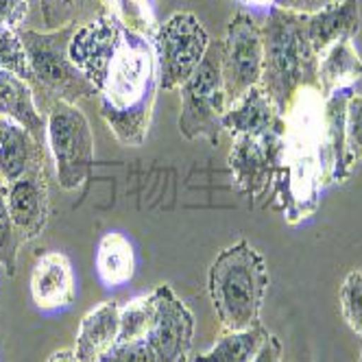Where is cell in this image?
<instances>
[{"label":"cell","instance_id":"cell-1","mask_svg":"<svg viewBox=\"0 0 362 362\" xmlns=\"http://www.w3.org/2000/svg\"><path fill=\"white\" fill-rule=\"evenodd\" d=\"M284 118V166L273 192L284 218L297 225L317 212L325 188V98L315 88H303Z\"/></svg>","mask_w":362,"mask_h":362},{"label":"cell","instance_id":"cell-2","mask_svg":"<svg viewBox=\"0 0 362 362\" xmlns=\"http://www.w3.org/2000/svg\"><path fill=\"white\" fill-rule=\"evenodd\" d=\"M158 88V62L151 40L122 29L105 86L98 94L100 116L120 144H144Z\"/></svg>","mask_w":362,"mask_h":362},{"label":"cell","instance_id":"cell-3","mask_svg":"<svg viewBox=\"0 0 362 362\" xmlns=\"http://www.w3.org/2000/svg\"><path fill=\"white\" fill-rule=\"evenodd\" d=\"M262 81L275 107L286 114L303 88L319 90V55L305 31V16L271 7L262 24Z\"/></svg>","mask_w":362,"mask_h":362},{"label":"cell","instance_id":"cell-4","mask_svg":"<svg viewBox=\"0 0 362 362\" xmlns=\"http://www.w3.org/2000/svg\"><path fill=\"white\" fill-rule=\"evenodd\" d=\"M269 281L262 253L247 240H238L216 255L208 273V288L223 332L260 325Z\"/></svg>","mask_w":362,"mask_h":362},{"label":"cell","instance_id":"cell-5","mask_svg":"<svg viewBox=\"0 0 362 362\" xmlns=\"http://www.w3.org/2000/svg\"><path fill=\"white\" fill-rule=\"evenodd\" d=\"M76 27H64L53 31L22 29L20 40L27 48L33 81L31 88L40 100V107H48L57 100L72 103L98 96L96 86L76 68L68 55L70 40Z\"/></svg>","mask_w":362,"mask_h":362},{"label":"cell","instance_id":"cell-6","mask_svg":"<svg viewBox=\"0 0 362 362\" xmlns=\"http://www.w3.org/2000/svg\"><path fill=\"white\" fill-rule=\"evenodd\" d=\"M221 42H210L201 66L181 86V114L179 132L186 140L205 138L218 144L223 134V116L227 112V96L221 70Z\"/></svg>","mask_w":362,"mask_h":362},{"label":"cell","instance_id":"cell-7","mask_svg":"<svg viewBox=\"0 0 362 362\" xmlns=\"http://www.w3.org/2000/svg\"><path fill=\"white\" fill-rule=\"evenodd\" d=\"M46 144L64 190L83 186L94 166V134L83 112L57 100L46 107Z\"/></svg>","mask_w":362,"mask_h":362},{"label":"cell","instance_id":"cell-8","mask_svg":"<svg viewBox=\"0 0 362 362\" xmlns=\"http://www.w3.org/2000/svg\"><path fill=\"white\" fill-rule=\"evenodd\" d=\"M210 35L192 13H175L155 31L151 44L158 62L162 90H179L201 66L210 48Z\"/></svg>","mask_w":362,"mask_h":362},{"label":"cell","instance_id":"cell-9","mask_svg":"<svg viewBox=\"0 0 362 362\" xmlns=\"http://www.w3.org/2000/svg\"><path fill=\"white\" fill-rule=\"evenodd\" d=\"M221 70L227 107L251 88L260 86L262 81V27L255 22L251 13L240 9L227 24L225 40L221 42Z\"/></svg>","mask_w":362,"mask_h":362},{"label":"cell","instance_id":"cell-10","mask_svg":"<svg viewBox=\"0 0 362 362\" xmlns=\"http://www.w3.org/2000/svg\"><path fill=\"white\" fill-rule=\"evenodd\" d=\"M229 168L236 188L251 201L275 188L284 166V134L267 138L236 136L229 151Z\"/></svg>","mask_w":362,"mask_h":362},{"label":"cell","instance_id":"cell-11","mask_svg":"<svg viewBox=\"0 0 362 362\" xmlns=\"http://www.w3.org/2000/svg\"><path fill=\"white\" fill-rule=\"evenodd\" d=\"M120 35L122 27L110 9L103 16L81 24V27H76L72 33L68 55L72 64L96 86L98 94L105 86L112 59L120 44Z\"/></svg>","mask_w":362,"mask_h":362},{"label":"cell","instance_id":"cell-12","mask_svg":"<svg viewBox=\"0 0 362 362\" xmlns=\"http://www.w3.org/2000/svg\"><path fill=\"white\" fill-rule=\"evenodd\" d=\"M153 297L158 305V321L146 341L158 354L160 362H188L194 336V317L190 308L166 284L155 288Z\"/></svg>","mask_w":362,"mask_h":362},{"label":"cell","instance_id":"cell-13","mask_svg":"<svg viewBox=\"0 0 362 362\" xmlns=\"http://www.w3.org/2000/svg\"><path fill=\"white\" fill-rule=\"evenodd\" d=\"M7 208L22 243L42 236L50 214L48 164H37L7 184Z\"/></svg>","mask_w":362,"mask_h":362},{"label":"cell","instance_id":"cell-14","mask_svg":"<svg viewBox=\"0 0 362 362\" xmlns=\"http://www.w3.org/2000/svg\"><path fill=\"white\" fill-rule=\"evenodd\" d=\"M223 132L231 134V138H267L286 132V118L275 107L267 90L255 86L227 107L223 116Z\"/></svg>","mask_w":362,"mask_h":362},{"label":"cell","instance_id":"cell-15","mask_svg":"<svg viewBox=\"0 0 362 362\" xmlns=\"http://www.w3.org/2000/svg\"><path fill=\"white\" fill-rule=\"evenodd\" d=\"M74 273L68 255L46 251L37 257L31 273V297L44 313L66 310L74 301Z\"/></svg>","mask_w":362,"mask_h":362},{"label":"cell","instance_id":"cell-16","mask_svg":"<svg viewBox=\"0 0 362 362\" xmlns=\"http://www.w3.org/2000/svg\"><path fill=\"white\" fill-rule=\"evenodd\" d=\"M120 334V305L103 301L81 319L76 332L74 354L81 362H100V358L118 345Z\"/></svg>","mask_w":362,"mask_h":362},{"label":"cell","instance_id":"cell-17","mask_svg":"<svg viewBox=\"0 0 362 362\" xmlns=\"http://www.w3.org/2000/svg\"><path fill=\"white\" fill-rule=\"evenodd\" d=\"M305 31L319 57L336 42H351L360 33V3L341 0L305 16Z\"/></svg>","mask_w":362,"mask_h":362},{"label":"cell","instance_id":"cell-18","mask_svg":"<svg viewBox=\"0 0 362 362\" xmlns=\"http://www.w3.org/2000/svg\"><path fill=\"white\" fill-rule=\"evenodd\" d=\"M37 164H48V148L11 118L0 116V177L5 184Z\"/></svg>","mask_w":362,"mask_h":362},{"label":"cell","instance_id":"cell-19","mask_svg":"<svg viewBox=\"0 0 362 362\" xmlns=\"http://www.w3.org/2000/svg\"><path fill=\"white\" fill-rule=\"evenodd\" d=\"M0 116L22 124L42 146L48 148L46 118L37 107L31 83L7 70H0Z\"/></svg>","mask_w":362,"mask_h":362},{"label":"cell","instance_id":"cell-20","mask_svg":"<svg viewBox=\"0 0 362 362\" xmlns=\"http://www.w3.org/2000/svg\"><path fill=\"white\" fill-rule=\"evenodd\" d=\"M362 79V59L354 42H336L319 57V92L323 98Z\"/></svg>","mask_w":362,"mask_h":362},{"label":"cell","instance_id":"cell-21","mask_svg":"<svg viewBox=\"0 0 362 362\" xmlns=\"http://www.w3.org/2000/svg\"><path fill=\"white\" fill-rule=\"evenodd\" d=\"M136 271L134 247L127 236L118 231H110L100 238L96 249V275L105 286H122L132 281Z\"/></svg>","mask_w":362,"mask_h":362},{"label":"cell","instance_id":"cell-22","mask_svg":"<svg viewBox=\"0 0 362 362\" xmlns=\"http://www.w3.org/2000/svg\"><path fill=\"white\" fill-rule=\"evenodd\" d=\"M269 329L260 325H253L240 332H223L216 345L194 358V362H251L262 347Z\"/></svg>","mask_w":362,"mask_h":362},{"label":"cell","instance_id":"cell-23","mask_svg":"<svg viewBox=\"0 0 362 362\" xmlns=\"http://www.w3.org/2000/svg\"><path fill=\"white\" fill-rule=\"evenodd\" d=\"M40 7L48 31L81 27L110 9V5L103 0H40Z\"/></svg>","mask_w":362,"mask_h":362},{"label":"cell","instance_id":"cell-24","mask_svg":"<svg viewBox=\"0 0 362 362\" xmlns=\"http://www.w3.org/2000/svg\"><path fill=\"white\" fill-rule=\"evenodd\" d=\"M158 321V305H155V297L144 295L136 297L127 305L120 308V334L118 343H134V341H144L151 334Z\"/></svg>","mask_w":362,"mask_h":362},{"label":"cell","instance_id":"cell-25","mask_svg":"<svg viewBox=\"0 0 362 362\" xmlns=\"http://www.w3.org/2000/svg\"><path fill=\"white\" fill-rule=\"evenodd\" d=\"M110 11L120 22V27L138 33L146 40H153L158 31V20H155L151 0H110Z\"/></svg>","mask_w":362,"mask_h":362},{"label":"cell","instance_id":"cell-26","mask_svg":"<svg viewBox=\"0 0 362 362\" xmlns=\"http://www.w3.org/2000/svg\"><path fill=\"white\" fill-rule=\"evenodd\" d=\"M0 70L13 72L29 83L33 81L31 64L27 57V48L20 40V31L9 29L3 22H0Z\"/></svg>","mask_w":362,"mask_h":362},{"label":"cell","instance_id":"cell-27","mask_svg":"<svg viewBox=\"0 0 362 362\" xmlns=\"http://www.w3.org/2000/svg\"><path fill=\"white\" fill-rule=\"evenodd\" d=\"M22 240L13 227L9 208H7V184L0 177V267H5L9 275H16L18 267V251Z\"/></svg>","mask_w":362,"mask_h":362},{"label":"cell","instance_id":"cell-28","mask_svg":"<svg viewBox=\"0 0 362 362\" xmlns=\"http://www.w3.org/2000/svg\"><path fill=\"white\" fill-rule=\"evenodd\" d=\"M341 313L345 323L362 336V271H351L341 286Z\"/></svg>","mask_w":362,"mask_h":362},{"label":"cell","instance_id":"cell-29","mask_svg":"<svg viewBox=\"0 0 362 362\" xmlns=\"http://www.w3.org/2000/svg\"><path fill=\"white\" fill-rule=\"evenodd\" d=\"M345 146L351 164L362 160V94H351L345 110Z\"/></svg>","mask_w":362,"mask_h":362},{"label":"cell","instance_id":"cell-30","mask_svg":"<svg viewBox=\"0 0 362 362\" xmlns=\"http://www.w3.org/2000/svg\"><path fill=\"white\" fill-rule=\"evenodd\" d=\"M100 362H160V358L144 339L134 343H118L112 351L100 358Z\"/></svg>","mask_w":362,"mask_h":362},{"label":"cell","instance_id":"cell-31","mask_svg":"<svg viewBox=\"0 0 362 362\" xmlns=\"http://www.w3.org/2000/svg\"><path fill=\"white\" fill-rule=\"evenodd\" d=\"M29 16L27 0H0V22L13 31H22V24Z\"/></svg>","mask_w":362,"mask_h":362},{"label":"cell","instance_id":"cell-32","mask_svg":"<svg viewBox=\"0 0 362 362\" xmlns=\"http://www.w3.org/2000/svg\"><path fill=\"white\" fill-rule=\"evenodd\" d=\"M332 3H334V0H275V7L310 16V13H317L321 9H325Z\"/></svg>","mask_w":362,"mask_h":362},{"label":"cell","instance_id":"cell-33","mask_svg":"<svg viewBox=\"0 0 362 362\" xmlns=\"http://www.w3.org/2000/svg\"><path fill=\"white\" fill-rule=\"evenodd\" d=\"M251 362H281V343L277 336L269 334Z\"/></svg>","mask_w":362,"mask_h":362},{"label":"cell","instance_id":"cell-34","mask_svg":"<svg viewBox=\"0 0 362 362\" xmlns=\"http://www.w3.org/2000/svg\"><path fill=\"white\" fill-rule=\"evenodd\" d=\"M46 362H81V360L76 358L74 349H59V351H55L53 356H50Z\"/></svg>","mask_w":362,"mask_h":362},{"label":"cell","instance_id":"cell-35","mask_svg":"<svg viewBox=\"0 0 362 362\" xmlns=\"http://www.w3.org/2000/svg\"><path fill=\"white\" fill-rule=\"evenodd\" d=\"M238 3L255 9V11H271V7H275V0H238Z\"/></svg>","mask_w":362,"mask_h":362},{"label":"cell","instance_id":"cell-36","mask_svg":"<svg viewBox=\"0 0 362 362\" xmlns=\"http://www.w3.org/2000/svg\"><path fill=\"white\" fill-rule=\"evenodd\" d=\"M360 362H362V356H360Z\"/></svg>","mask_w":362,"mask_h":362}]
</instances>
